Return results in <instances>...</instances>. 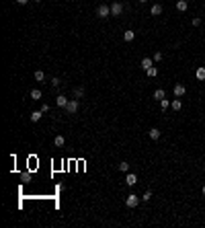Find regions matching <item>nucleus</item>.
<instances>
[{
    "mask_svg": "<svg viewBox=\"0 0 205 228\" xmlns=\"http://www.w3.org/2000/svg\"><path fill=\"white\" fill-rule=\"evenodd\" d=\"M195 76H197V80H205V68H203V66H199V68H197Z\"/></svg>",
    "mask_w": 205,
    "mask_h": 228,
    "instance_id": "2eb2a0df",
    "label": "nucleus"
},
{
    "mask_svg": "<svg viewBox=\"0 0 205 228\" xmlns=\"http://www.w3.org/2000/svg\"><path fill=\"white\" fill-rule=\"evenodd\" d=\"M187 6H189V4H187V0H177V10L184 13V10H187Z\"/></svg>",
    "mask_w": 205,
    "mask_h": 228,
    "instance_id": "f8f14e48",
    "label": "nucleus"
},
{
    "mask_svg": "<svg viewBox=\"0 0 205 228\" xmlns=\"http://www.w3.org/2000/svg\"><path fill=\"white\" fill-rule=\"evenodd\" d=\"M142 200H144V201H150V200H152V191H146Z\"/></svg>",
    "mask_w": 205,
    "mask_h": 228,
    "instance_id": "a878e982",
    "label": "nucleus"
},
{
    "mask_svg": "<svg viewBox=\"0 0 205 228\" xmlns=\"http://www.w3.org/2000/svg\"><path fill=\"white\" fill-rule=\"evenodd\" d=\"M123 4L121 2H113V4H111V17H121V13H123Z\"/></svg>",
    "mask_w": 205,
    "mask_h": 228,
    "instance_id": "7ed1b4c3",
    "label": "nucleus"
},
{
    "mask_svg": "<svg viewBox=\"0 0 205 228\" xmlns=\"http://www.w3.org/2000/svg\"><path fill=\"white\" fill-rule=\"evenodd\" d=\"M41 111H43V113H47V111H49V105L43 103V105H41Z\"/></svg>",
    "mask_w": 205,
    "mask_h": 228,
    "instance_id": "cd10ccee",
    "label": "nucleus"
},
{
    "mask_svg": "<svg viewBox=\"0 0 205 228\" xmlns=\"http://www.w3.org/2000/svg\"><path fill=\"white\" fill-rule=\"evenodd\" d=\"M187 89H184V84H174V97H183Z\"/></svg>",
    "mask_w": 205,
    "mask_h": 228,
    "instance_id": "0eeeda50",
    "label": "nucleus"
},
{
    "mask_svg": "<svg viewBox=\"0 0 205 228\" xmlns=\"http://www.w3.org/2000/svg\"><path fill=\"white\" fill-rule=\"evenodd\" d=\"M146 74L150 76V78H154V76L158 74V68H156V66H152V68H148V70H146Z\"/></svg>",
    "mask_w": 205,
    "mask_h": 228,
    "instance_id": "412c9836",
    "label": "nucleus"
},
{
    "mask_svg": "<svg viewBox=\"0 0 205 228\" xmlns=\"http://www.w3.org/2000/svg\"><path fill=\"white\" fill-rule=\"evenodd\" d=\"M29 117H31V121H33V124H37V121H39L41 117H43V111H33V113H31V115H29Z\"/></svg>",
    "mask_w": 205,
    "mask_h": 228,
    "instance_id": "6e6552de",
    "label": "nucleus"
},
{
    "mask_svg": "<svg viewBox=\"0 0 205 228\" xmlns=\"http://www.w3.org/2000/svg\"><path fill=\"white\" fill-rule=\"evenodd\" d=\"M31 2H37V4H39V2H41V0H31Z\"/></svg>",
    "mask_w": 205,
    "mask_h": 228,
    "instance_id": "2f4dec72",
    "label": "nucleus"
},
{
    "mask_svg": "<svg viewBox=\"0 0 205 228\" xmlns=\"http://www.w3.org/2000/svg\"><path fill=\"white\" fill-rule=\"evenodd\" d=\"M152 60H154V62H160V60H162V51H156V54L152 55Z\"/></svg>",
    "mask_w": 205,
    "mask_h": 228,
    "instance_id": "393cba45",
    "label": "nucleus"
},
{
    "mask_svg": "<svg viewBox=\"0 0 205 228\" xmlns=\"http://www.w3.org/2000/svg\"><path fill=\"white\" fill-rule=\"evenodd\" d=\"M70 101L66 97H64V95H58V97H55V105H58V107H64V109H66V105H68Z\"/></svg>",
    "mask_w": 205,
    "mask_h": 228,
    "instance_id": "423d86ee",
    "label": "nucleus"
},
{
    "mask_svg": "<svg viewBox=\"0 0 205 228\" xmlns=\"http://www.w3.org/2000/svg\"><path fill=\"white\" fill-rule=\"evenodd\" d=\"M35 80H37V82H43V80H45V72L37 70V72H35Z\"/></svg>",
    "mask_w": 205,
    "mask_h": 228,
    "instance_id": "a211bd4d",
    "label": "nucleus"
},
{
    "mask_svg": "<svg viewBox=\"0 0 205 228\" xmlns=\"http://www.w3.org/2000/svg\"><path fill=\"white\" fill-rule=\"evenodd\" d=\"M60 84H62V80H60V78H51V86H54L55 90L60 89Z\"/></svg>",
    "mask_w": 205,
    "mask_h": 228,
    "instance_id": "b1692460",
    "label": "nucleus"
},
{
    "mask_svg": "<svg viewBox=\"0 0 205 228\" xmlns=\"http://www.w3.org/2000/svg\"><path fill=\"white\" fill-rule=\"evenodd\" d=\"M117 169H119L121 173H127V171H129V165H127V162L123 160V162H119V165H117Z\"/></svg>",
    "mask_w": 205,
    "mask_h": 228,
    "instance_id": "6ab92c4d",
    "label": "nucleus"
},
{
    "mask_svg": "<svg viewBox=\"0 0 205 228\" xmlns=\"http://www.w3.org/2000/svg\"><path fill=\"white\" fill-rule=\"evenodd\" d=\"M123 39H125V41H127V43H129V41H133V39H136V33H133L131 29H127V31L123 33Z\"/></svg>",
    "mask_w": 205,
    "mask_h": 228,
    "instance_id": "1a4fd4ad",
    "label": "nucleus"
},
{
    "mask_svg": "<svg viewBox=\"0 0 205 228\" xmlns=\"http://www.w3.org/2000/svg\"><path fill=\"white\" fill-rule=\"evenodd\" d=\"M140 2H142V4H146V2H148V0H140Z\"/></svg>",
    "mask_w": 205,
    "mask_h": 228,
    "instance_id": "7c9ffc66",
    "label": "nucleus"
},
{
    "mask_svg": "<svg viewBox=\"0 0 205 228\" xmlns=\"http://www.w3.org/2000/svg\"><path fill=\"white\" fill-rule=\"evenodd\" d=\"M199 25H201V19L195 17V19H193V27H199Z\"/></svg>",
    "mask_w": 205,
    "mask_h": 228,
    "instance_id": "bb28decb",
    "label": "nucleus"
},
{
    "mask_svg": "<svg viewBox=\"0 0 205 228\" xmlns=\"http://www.w3.org/2000/svg\"><path fill=\"white\" fill-rule=\"evenodd\" d=\"M84 97V89H82V86H76L74 89V99H82Z\"/></svg>",
    "mask_w": 205,
    "mask_h": 228,
    "instance_id": "f3484780",
    "label": "nucleus"
},
{
    "mask_svg": "<svg viewBox=\"0 0 205 228\" xmlns=\"http://www.w3.org/2000/svg\"><path fill=\"white\" fill-rule=\"evenodd\" d=\"M17 4H29V0H17Z\"/></svg>",
    "mask_w": 205,
    "mask_h": 228,
    "instance_id": "c85d7f7f",
    "label": "nucleus"
},
{
    "mask_svg": "<svg viewBox=\"0 0 205 228\" xmlns=\"http://www.w3.org/2000/svg\"><path fill=\"white\" fill-rule=\"evenodd\" d=\"M64 142H66V138H64V136H55V138H54V144H55V146H64Z\"/></svg>",
    "mask_w": 205,
    "mask_h": 228,
    "instance_id": "4be33fe9",
    "label": "nucleus"
},
{
    "mask_svg": "<svg viewBox=\"0 0 205 228\" xmlns=\"http://www.w3.org/2000/svg\"><path fill=\"white\" fill-rule=\"evenodd\" d=\"M160 107H162V111H166V109H168V107H170V101H168V99L164 97L162 101H160Z\"/></svg>",
    "mask_w": 205,
    "mask_h": 228,
    "instance_id": "5701e85b",
    "label": "nucleus"
},
{
    "mask_svg": "<svg viewBox=\"0 0 205 228\" xmlns=\"http://www.w3.org/2000/svg\"><path fill=\"white\" fill-rule=\"evenodd\" d=\"M201 193H203V197H205V185H203V189H201Z\"/></svg>",
    "mask_w": 205,
    "mask_h": 228,
    "instance_id": "c756f323",
    "label": "nucleus"
},
{
    "mask_svg": "<svg viewBox=\"0 0 205 228\" xmlns=\"http://www.w3.org/2000/svg\"><path fill=\"white\" fill-rule=\"evenodd\" d=\"M150 13H152V17H158V14H162V4H154Z\"/></svg>",
    "mask_w": 205,
    "mask_h": 228,
    "instance_id": "ddd939ff",
    "label": "nucleus"
},
{
    "mask_svg": "<svg viewBox=\"0 0 205 228\" xmlns=\"http://www.w3.org/2000/svg\"><path fill=\"white\" fill-rule=\"evenodd\" d=\"M76 111H78V99H70V103L66 105V113H68V115H74Z\"/></svg>",
    "mask_w": 205,
    "mask_h": 228,
    "instance_id": "20e7f679",
    "label": "nucleus"
},
{
    "mask_svg": "<svg viewBox=\"0 0 205 228\" xmlns=\"http://www.w3.org/2000/svg\"><path fill=\"white\" fill-rule=\"evenodd\" d=\"M170 107H172V109H174V111H181V109H183V103H181V99H174V101H172V103H170Z\"/></svg>",
    "mask_w": 205,
    "mask_h": 228,
    "instance_id": "4468645a",
    "label": "nucleus"
},
{
    "mask_svg": "<svg viewBox=\"0 0 205 228\" xmlns=\"http://www.w3.org/2000/svg\"><path fill=\"white\" fill-rule=\"evenodd\" d=\"M96 17H99V19H107V17H111V6H107V4H99V6H96Z\"/></svg>",
    "mask_w": 205,
    "mask_h": 228,
    "instance_id": "f257e3e1",
    "label": "nucleus"
},
{
    "mask_svg": "<svg viewBox=\"0 0 205 228\" xmlns=\"http://www.w3.org/2000/svg\"><path fill=\"white\" fill-rule=\"evenodd\" d=\"M152 66H154V60H152V58H144V60H142V68L144 70L152 68Z\"/></svg>",
    "mask_w": 205,
    "mask_h": 228,
    "instance_id": "9d476101",
    "label": "nucleus"
},
{
    "mask_svg": "<svg viewBox=\"0 0 205 228\" xmlns=\"http://www.w3.org/2000/svg\"><path fill=\"white\" fill-rule=\"evenodd\" d=\"M125 206L127 207H137L140 206V197H137L136 193H129L127 197H125Z\"/></svg>",
    "mask_w": 205,
    "mask_h": 228,
    "instance_id": "f03ea898",
    "label": "nucleus"
},
{
    "mask_svg": "<svg viewBox=\"0 0 205 228\" xmlns=\"http://www.w3.org/2000/svg\"><path fill=\"white\" fill-rule=\"evenodd\" d=\"M166 97V93H164L162 89H158V90H154V99H156V101H162V99Z\"/></svg>",
    "mask_w": 205,
    "mask_h": 228,
    "instance_id": "dca6fc26",
    "label": "nucleus"
},
{
    "mask_svg": "<svg viewBox=\"0 0 205 228\" xmlns=\"http://www.w3.org/2000/svg\"><path fill=\"white\" fill-rule=\"evenodd\" d=\"M136 183H137V177H136L133 173H127V177H125V185H127V187H133Z\"/></svg>",
    "mask_w": 205,
    "mask_h": 228,
    "instance_id": "39448f33",
    "label": "nucleus"
},
{
    "mask_svg": "<svg viewBox=\"0 0 205 228\" xmlns=\"http://www.w3.org/2000/svg\"><path fill=\"white\" fill-rule=\"evenodd\" d=\"M31 99H33V101H39V99H41V90L39 89L31 90Z\"/></svg>",
    "mask_w": 205,
    "mask_h": 228,
    "instance_id": "aec40b11",
    "label": "nucleus"
},
{
    "mask_svg": "<svg viewBox=\"0 0 205 228\" xmlns=\"http://www.w3.org/2000/svg\"><path fill=\"white\" fill-rule=\"evenodd\" d=\"M148 136H150L152 140H160V130H158V127H152V130L148 131Z\"/></svg>",
    "mask_w": 205,
    "mask_h": 228,
    "instance_id": "9b49d317",
    "label": "nucleus"
}]
</instances>
